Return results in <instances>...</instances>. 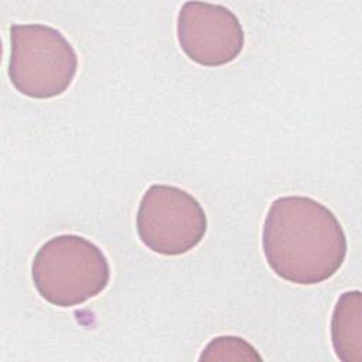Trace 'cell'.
<instances>
[{
	"label": "cell",
	"instance_id": "obj_3",
	"mask_svg": "<svg viewBox=\"0 0 362 362\" xmlns=\"http://www.w3.org/2000/svg\"><path fill=\"white\" fill-rule=\"evenodd\" d=\"M8 78L23 95L49 99L62 95L78 71V55L71 42L45 24H13Z\"/></svg>",
	"mask_w": 362,
	"mask_h": 362
},
{
	"label": "cell",
	"instance_id": "obj_7",
	"mask_svg": "<svg viewBox=\"0 0 362 362\" xmlns=\"http://www.w3.org/2000/svg\"><path fill=\"white\" fill-rule=\"evenodd\" d=\"M199 361H262V356L243 338L223 335L204 348Z\"/></svg>",
	"mask_w": 362,
	"mask_h": 362
},
{
	"label": "cell",
	"instance_id": "obj_2",
	"mask_svg": "<svg viewBox=\"0 0 362 362\" xmlns=\"http://www.w3.org/2000/svg\"><path fill=\"white\" fill-rule=\"evenodd\" d=\"M31 276L38 294L58 307H74L100 294L110 267L103 252L78 235H59L34 256Z\"/></svg>",
	"mask_w": 362,
	"mask_h": 362
},
{
	"label": "cell",
	"instance_id": "obj_1",
	"mask_svg": "<svg viewBox=\"0 0 362 362\" xmlns=\"http://www.w3.org/2000/svg\"><path fill=\"white\" fill-rule=\"evenodd\" d=\"M262 245L267 264L279 277L304 286L332 277L346 256L345 232L334 212L303 195L272 202Z\"/></svg>",
	"mask_w": 362,
	"mask_h": 362
},
{
	"label": "cell",
	"instance_id": "obj_6",
	"mask_svg": "<svg viewBox=\"0 0 362 362\" xmlns=\"http://www.w3.org/2000/svg\"><path fill=\"white\" fill-rule=\"evenodd\" d=\"M331 339L341 361H362V294L359 290L339 296L331 318Z\"/></svg>",
	"mask_w": 362,
	"mask_h": 362
},
{
	"label": "cell",
	"instance_id": "obj_5",
	"mask_svg": "<svg viewBox=\"0 0 362 362\" xmlns=\"http://www.w3.org/2000/svg\"><path fill=\"white\" fill-rule=\"evenodd\" d=\"M177 38L185 55L204 66L232 62L245 45V33L238 17L221 4L205 1H185L181 6Z\"/></svg>",
	"mask_w": 362,
	"mask_h": 362
},
{
	"label": "cell",
	"instance_id": "obj_4",
	"mask_svg": "<svg viewBox=\"0 0 362 362\" xmlns=\"http://www.w3.org/2000/svg\"><path fill=\"white\" fill-rule=\"evenodd\" d=\"M206 228V215L201 204L178 187L154 184L141 197L137 233L154 253L184 255L202 240Z\"/></svg>",
	"mask_w": 362,
	"mask_h": 362
}]
</instances>
